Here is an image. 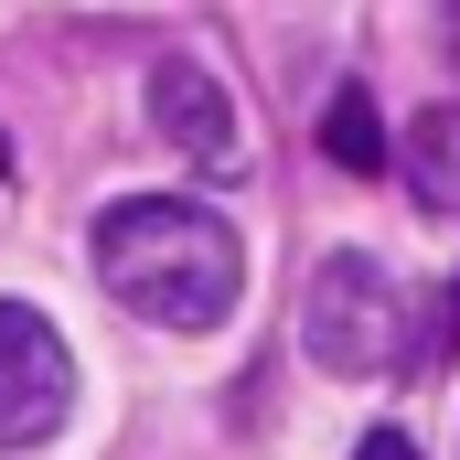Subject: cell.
<instances>
[{"label": "cell", "instance_id": "cell-9", "mask_svg": "<svg viewBox=\"0 0 460 460\" xmlns=\"http://www.w3.org/2000/svg\"><path fill=\"white\" fill-rule=\"evenodd\" d=\"M0 172H11V139H0Z\"/></svg>", "mask_w": 460, "mask_h": 460}, {"label": "cell", "instance_id": "cell-5", "mask_svg": "<svg viewBox=\"0 0 460 460\" xmlns=\"http://www.w3.org/2000/svg\"><path fill=\"white\" fill-rule=\"evenodd\" d=\"M396 161H407V182H418L429 215H460V97H439V108L418 118Z\"/></svg>", "mask_w": 460, "mask_h": 460}, {"label": "cell", "instance_id": "cell-2", "mask_svg": "<svg viewBox=\"0 0 460 460\" xmlns=\"http://www.w3.org/2000/svg\"><path fill=\"white\" fill-rule=\"evenodd\" d=\"M300 343L322 375H385L396 343H407V300H396V279H385V257H364V246H332L322 268H311V289H300Z\"/></svg>", "mask_w": 460, "mask_h": 460}, {"label": "cell", "instance_id": "cell-8", "mask_svg": "<svg viewBox=\"0 0 460 460\" xmlns=\"http://www.w3.org/2000/svg\"><path fill=\"white\" fill-rule=\"evenodd\" d=\"M450 54H460V11H450Z\"/></svg>", "mask_w": 460, "mask_h": 460}, {"label": "cell", "instance_id": "cell-4", "mask_svg": "<svg viewBox=\"0 0 460 460\" xmlns=\"http://www.w3.org/2000/svg\"><path fill=\"white\" fill-rule=\"evenodd\" d=\"M150 128H161V139H172L193 172H215V182H226L235 161H246L235 97L215 86V75H204V65H193V54H161V65H150Z\"/></svg>", "mask_w": 460, "mask_h": 460}, {"label": "cell", "instance_id": "cell-6", "mask_svg": "<svg viewBox=\"0 0 460 460\" xmlns=\"http://www.w3.org/2000/svg\"><path fill=\"white\" fill-rule=\"evenodd\" d=\"M322 150H332L343 172H364V182H385V118H375L364 86H343V97L322 108Z\"/></svg>", "mask_w": 460, "mask_h": 460}, {"label": "cell", "instance_id": "cell-3", "mask_svg": "<svg viewBox=\"0 0 460 460\" xmlns=\"http://www.w3.org/2000/svg\"><path fill=\"white\" fill-rule=\"evenodd\" d=\"M75 407V353L65 332L32 311V300H0V460L11 450H43Z\"/></svg>", "mask_w": 460, "mask_h": 460}, {"label": "cell", "instance_id": "cell-1", "mask_svg": "<svg viewBox=\"0 0 460 460\" xmlns=\"http://www.w3.org/2000/svg\"><path fill=\"white\" fill-rule=\"evenodd\" d=\"M86 268L128 322H161V332H215L235 300H246V246L215 204H182V193H128L97 215L86 235Z\"/></svg>", "mask_w": 460, "mask_h": 460}, {"label": "cell", "instance_id": "cell-7", "mask_svg": "<svg viewBox=\"0 0 460 460\" xmlns=\"http://www.w3.org/2000/svg\"><path fill=\"white\" fill-rule=\"evenodd\" d=\"M353 460H418V439H407V429H364V450Z\"/></svg>", "mask_w": 460, "mask_h": 460}]
</instances>
